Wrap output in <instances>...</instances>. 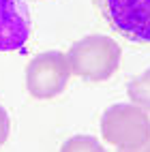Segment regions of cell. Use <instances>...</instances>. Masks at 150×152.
<instances>
[{"label":"cell","mask_w":150,"mask_h":152,"mask_svg":"<svg viewBox=\"0 0 150 152\" xmlns=\"http://www.w3.org/2000/svg\"><path fill=\"white\" fill-rule=\"evenodd\" d=\"M109 28L129 43L150 45V0H97Z\"/></svg>","instance_id":"obj_3"},{"label":"cell","mask_w":150,"mask_h":152,"mask_svg":"<svg viewBox=\"0 0 150 152\" xmlns=\"http://www.w3.org/2000/svg\"><path fill=\"white\" fill-rule=\"evenodd\" d=\"M71 73L88 82H105L120 66V45L103 34H88L79 39L69 49Z\"/></svg>","instance_id":"obj_1"},{"label":"cell","mask_w":150,"mask_h":152,"mask_svg":"<svg viewBox=\"0 0 150 152\" xmlns=\"http://www.w3.org/2000/svg\"><path fill=\"white\" fill-rule=\"evenodd\" d=\"M30 37V19L17 0H0V52H17Z\"/></svg>","instance_id":"obj_5"},{"label":"cell","mask_w":150,"mask_h":152,"mask_svg":"<svg viewBox=\"0 0 150 152\" xmlns=\"http://www.w3.org/2000/svg\"><path fill=\"white\" fill-rule=\"evenodd\" d=\"M127 92L133 105L142 107L144 111H150V69H146L142 75H137L129 82Z\"/></svg>","instance_id":"obj_6"},{"label":"cell","mask_w":150,"mask_h":152,"mask_svg":"<svg viewBox=\"0 0 150 152\" xmlns=\"http://www.w3.org/2000/svg\"><path fill=\"white\" fill-rule=\"evenodd\" d=\"M62 150H64V152H101L103 146L99 144L94 137L77 135V137H71L69 141H64V144H62Z\"/></svg>","instance_id":"obj_7"},{"label":"cell","mask_w":150,"mask_h":152,"mask_svg":"<svg viewBox=\"0 0 150 152\" xmlns=\"http://www.w3.org/2000/svg\"><path fill=\"white\" fill-rule=\"evenodd\" d=\"M69 58L62 52H43L34 56L26 66V90L39 101L54 99L64 92L71 77Z\"/></svg>","instance_id":"obj_4"},{"label":"cell","mask_w":150,"mask_h":152,"mask_svg":"<svg viewBox=\"0 0 150 152\" xmlns=\"http://www.w3.org/2000/svg\"><path fill=\"white\" fill-rule=\"evenodd\" d=\"M101 133L107 144L118 150H148L150 118L137 105L118 103L105 109L101 118Z\"/></svg>","instance_id":"obj_2"},{"label":"cell","mask_w":150,"mask_h":152,"mask_svg":"<svg viewBox=\"0 0 150 152\" xmlns=\"http://www.w3.org/2000/svg\"><path fill=\"white\" fill-rule=\"evenodd\" d=\"M9 129H11V122H9V116H7V111L4 107L0 105V146L7 141L9 137Z\"/></svg>","instance_id":"obj_8"}]
</instances>
